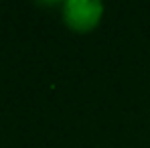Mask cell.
<instances>
[{"label": "cell", "mask_w": 150, "mask_h": 148, "mask_svg": "<svg viewBox=\"0 0 150 148\" xmlns=\"http://www.w3.org/2000/svg\"><path fill=\"white\" fill-rule=\"evenodd\" d=\"M103 4L93 0H69L63 4V23L75 33H89L100 25Z\"/></svg>", "instance_id": "obj_1"}]
</instances>
